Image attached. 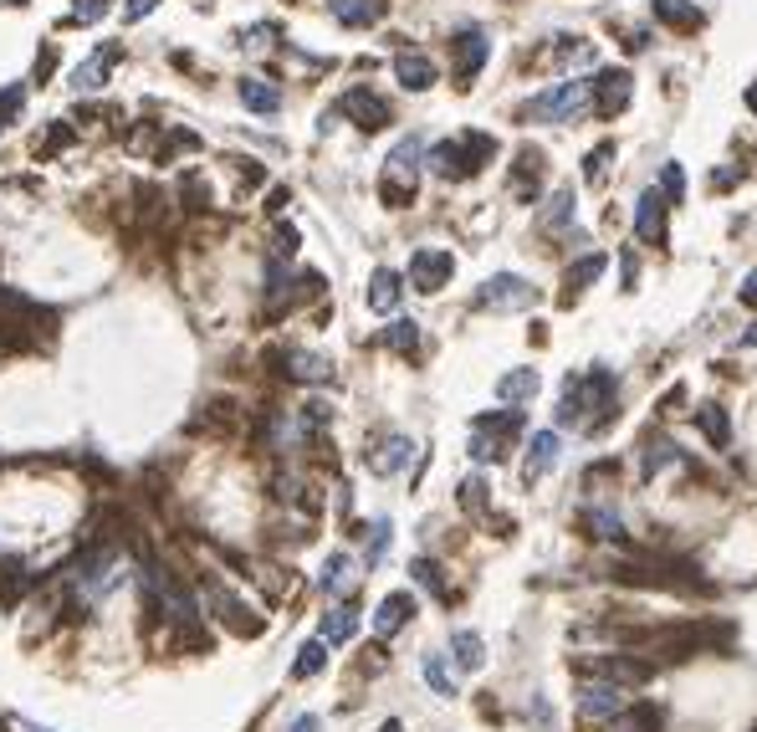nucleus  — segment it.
Returning a JSON list of instances; mask_svg holds the SVG:
<instances>
[{"instance_id": "nucleus-13", "label": "nucleus", "mask_w": 757, "mask_h": 732, "mask_svg": "<svg viewBox=\"0 0 757 732\" xmlns=\"http://www.w3.org/2000/svg\"><path fill=\"white\" fill-rule=\"evenodd\" d=\"M410 615H415V599H410L405 589H399V594H384L379 610H374V630H379V635H399V630L410 625Z\"/></svg>"}, {"instance_id": "nucleus-12", "label": "nucleus", "mask_w": 757, "mask_h": 732, "mask_svg": "<svg viewBox=\"0 0 757 732\" xmlns=\"http://www.w3.org/2000/svg\"><path fill=\"white\" fill-rule=\"evenodd\" d=\"M113 62H118V47L108 41V47H98L93 57H87V62L72 72V88H77V93H98L103 82H108V72H113Z\"/></svg>"}, {"instance_id": "nucleus-31", "label": "nucleus", "mask_w": 757, "mask_h": 732, "mask_svg": "<svg viewBox=\"0 0 757 732\" xmlns=\"http://www.w3.org/2000/svg\"><path fill=\"white\" fill-rule=\"evenodd\" d=\"M384 343H389V349H399V354H410L415 343H420V323H410V318L389 323V328H384Z\"/></svg>"}, {"instance_id": "nucleus-20", "label": "nucleus", "mask_w": 757, "mask_h": 732, "mask_svg": "<svg viewBox=\"0 0 757 732\" xmlns=\"http://www.w3.org/2000/svg\"><path fill=\"white\" fill-rule=\"evenodd\" d=\"M410 456H415V441H410V436H389V441L379 446V456H374V471H379V477H394V471L410 466Z\"/></svg>"}, {"instance_id": "nucleus-46", "label": "nucleus", "mask_w": 757, "mask_h": 732, "mask_svg": "<svg viewBox=\"0 0 757 732\" xmlns=\"http://www.w3.org/2000/svg\"><path fill=\"white\" fill-rule=\"evenodd\" d=\"M379 732H405V722H384Z\"/></svg>"}, {"instance_id": "nucleus-10", "label": "nucleus", "mask_w": 757, "mask_h": 732, "mask_svg": "<svg viewBox=\"0 0 757 732\" xmlns=\"http://www.w3.org/2000/svg\"><path fill=\"white\" fill-rule=\"evenodd\" d=\"M343 113H348L353 123H359V128H369V134H374V128H384V123H389V103H384V98H374L369 88H348V98H343Z\"/></svg>"}, {"instance_id": "nucleus-36", "label": "nucleus", "mask_w": 757, "mask_h": 732, "mask_svg": "<svg viewBox=\"0 0 757 732\" xmlns=\"http://www.w3.org/2000/svg\"><path fill=\"white\" fill-rule=\"evenodd\" d=\"M21 103H26V88H21V82H11V88L0 93V123H11L21 113Z\"/></svg>"}, {"instance_id": "nucleus-48", "label": "nucleus", "mask_w": 757, "mask_h": 732, "mask_svg": "<svg viewBox=\"0 0 757 732\" xmlns=\"http://www.w3.org/2000/svg\"><path fill=\"white\" fill-rule=\"evenodd\" d=\"M16 727H21V732H47V727H26V722H16Z\"/></svg>"}, {"instance_id": "nucleus-23", "label": "nucleus", "mask_w": 757, "mask_h": 732, "mask_svg": "<svg viewBox=\"0 0 757 732\" xmlns=\"http://www.w3.org/2000/svg\"><path fill=\"white\" fill-rule=\"evenodd\" d=\"M451 651H456V661H461L466 671H481V666H486V640H481L476 630H456V635H451Z\"/></svg>"}, {"instance_id": "nucleus-32", "label": "nucleus", "mask_w": 757, "mask_h": 732, "mask_svg": "<svg viewBox=\"0 0 757 732\" xmlns=\"http://www.w3.org/2000/svg\"><path fill=\"white\" fill-rule=\"evenodd\" d=\"M568 205H573V195H568V190H558V195L548 200V210H543V226H548V231H568V221H573V210H568Z\"/></svg>"}, {"instance_id": "nucleus-21", "label": "nucleus", "mask_w": 757, "mask_h": 732, "mask_svg": "<svg viewBox=\"0 0 757 732\" xmlns=\"http://www.w3.org/2000/svg\"><path fill=\"white\" fill-rule=\"evenodd\" d=\"M241 103H246L251 113H277V108H282V93H277L266 77H241Z\"/></svg>"}, {"instance_id": "nucleus-18", "label": "nucleus", "mask_w": 757, "mask_h": 732, "mask_svg": "<svg viewBox=\"0 0 757 732\" xmlns=\"http://www.w3.org/2000/svg\"><path fill=\"white\" fill-rule=\"evenodd\" d=\"M456 52H461V77L471 82L481 67H486V52H492V47H486V31L476 26V31H461L456 36Z\"/></svg>"}, {"instance_id": "nucleus-26", "label": "nucleus", "mask_w": 757, "mask_h": 732, "mask_svg": "<svg viewBox=\"0 0 757 732\" xmlns=\"http://www.w3.org/2000/svg\"><path fill=\"white\" fill-rule=\"evenodd\" d=\"M353 630H359V615H353L348 605H338V610H328V615H323V640H328V645L353 640Z\"/></svg>"}, {"instance_id": "nucleus-15", "label": "nucleus", "mask_w": 757, "mask_h": 732, "mask_svg": "<svg viewBox=\"0 0 757 732\" xmlns=\"http://www.w3.org/2000/svg\"><path fill=\"white\" fill-rule=\"evenodd\" d=\"M394 77L405 82L410 93H425V88H435V62L420 57V52H399L394 57Z\"/></svg>"}, {"instance_id": "nucleus-41", "label": "nucleus", "mask_w": 757, "mask_h": 732, "mask_svg": "<svg viewBox=\"0 0 757 732\" xmlns=\"http://www.w3.org/2000/svg\"><path fill=\"white\" fill-rule=\"evenodd\" d=\"M609 154H614V149L604 144L599 154H589V159H584V175H589V180H604V159H609Z\"/></svg>"}, {"instance_id": "nucleus-35", "label": "nucleus", "mask_w": 757, "mask_h": 732, "mask_svg": "<svg viewBox=\"0 0 757 732\" xmlns=\"http://www.w3.org/2000/svg\"><path fill=\"white\" fill-rule=\"evenodd\" d=\"M655 722H660V712H635V717H625V722H609V732H655Z\"/></svg>"}, {"instance_id": "nucleus-9", "label": "nucleus", "mask_w": 757, "mask_h": 732, "mask_svg": "<svg viewBox=\"0 0 757 732\" xmlns=\"http://www.w3.org/2000/svg\"><path fill=\"white\" fill-rule=\"evenodd\" d=\"M665 190H645L640 195V205H635V236L645 241V246H665Z\"/></svg>"}, {"instance_id": "nucleus-42", "label": "nucleus", "mask_w": 757, "mask_h": 732, "mask_svg": "<svg viewBox=\"0 0 757 732\" xmlns=\"http://www.w3.org/2000/svg\"><path fill=\"white\" fill-rule=\"evenodd\" d=\"M154 6H159V0H128V6H123V21H144Z\"/></svg>"}, {"instance_id": "nucleus-49", "label": "nucleus", "mask_w": 757, "mask_h": 732, "mask_svg": "<svg viewBox=\"0 0 757 732\" xmlns=\"http://www.w3.org/2000/svg\"><path fill=\"white\" fill-rule=\"evenodd\" d=\"M6 6H26V0H6Z\"/></svg>"}, {"instance_id": "nucleus-40", "label": "nucleus", "mask_w": 757, "mask_h": 732, "mask_svg": "<svg viewBox=\"0 0 757 732\" xmlns=\"http://www.w3.org/2000/svg\"><path fill=\"white\" fill-rule=\"evenodd\" d=\"M389 548V523H374V543H369V564H379Z\"/></svg>"}, {"instance_id": "nucleus-34", "label": "nucleus", "mask_w": 757, "mask_h": 732, "mask_svg": "<svg viewBox=\"0 0 757 732\" xmlns=\"http://www.w3.org/2000/svg\"><path fill=\"white\" fill-rule=\"evenodd\" d=\"M410 574H415V584H425V589H435V594H445V579H440V564H430V558H415V564H410Z\"/></svg>"}, {"instance_id": "nucleus-2", "label": "nucleus", "mask_w": 757, "mask_h": 732, "mask_svg": "<svg viewBox=\"0 0 757 732\" xmlns=\"http://www.w3.org/2000/svg\"><path fill=\"white\" fill-rule=\"evenodd\" d=\"M594 103V82H558V88H548V93H538L527 103V118L532 123H568L578 108H589Z\"/></svg>"}, {"instance_id": "nucleus-4", "label": "nucleus", "mask_w": 757, "mask_h": 732, "mask_svg": "<svg viewBox=\"0 0 757 732\" xmlns=\"http://www.w3.org/2000/svg\"><path fill=\"white\" fill-rule=\"evenodd\" d=\"M476 441H471V456L476 461H502L507 446L517 441L522 430V410H497V415H476Z\"/></svg>"}, {"instance_id": "nucleus-39", "label": "nucleus", "mask_w": 757, "mask_h": 732, "mask_svg": "<svg viewBox=\"0 0 757 732\" xmlns=\"http://www.w3.org/2000/svg\"><path fill=\"white\" fill-rule=\"evenodd\" d=\"M461 502H466V507H486V482H481V477H471V482L461 487Z\"/></svg>"}, {"instance_id": "nucleus-17", "label": "nucleus", "mask_w": 757, "mask_h": 732, "mask_svg": "<svg viewBox=\"0 0 757 732\" xmlns=\"http://www.w3.org/2000/svg\"><path fill=\"white\" fill-rule=\"evenodd\" d=\"M384 11H389V0H333V16L343 26H374V21H384Z\"/></svg>"}, {"instance_id": "nucleus-30", "label": "nucleus", "mask_w": 757, "mask_h": 732, "mask_svg": "<svg viewBox=\"0 0 757 732\" xmlns=\"http://www.w3.org/2000/svg\"><path fill=\"white\" fill-rule=\"evenodd\" d=\"M420 676L435 686V697H456V676H451V666H445V656H425Z\"/></svg>"}, {"instance_id": "nucleus-11", "label": "nucleus", "mask_w": 757, "mask_h": 732, "mask_svg": "<svg viewBox=\"0 0 757 732\" xmlns=\"http://www.w3.org/2000/svg\"><path fill=\"white\" fill-rule=\"evenodd\" d=\"M594 676H604V681H614V686H640V681L655 676V666H650V661H635V656H604V661H594Z\"/></svg>"}, {"instance_id": "nucleus-37", "label": "nucleus", "mask_w": 757, "mask_h": 732, "mask_svg": "<svg viewBox=\"0 0 757 732\" xmlns=\"http://www.w3.org/2000/svg\"><path fill=\"white\" fill-rule=\"evenodd\" d=\"M108 11V0H77V6H72V21H82V26H93L98 16Z\"/></svg>"}, {"instance_id": "nucleus-7", "label": "nucleus", "mask_w": 757, "mask_h": 732, "mask_svg": "<svg viewBox=\"0 0 757 732\" xmlns=\"http://www.w3.org/2000/svg\"><path fill=\"white\" fill-rule=\"evenodd\" d=\"M538 303V287L522 277H492L476 292V308H532Z\"/></svg>"}, {"instance_id": "nucleus-27", "label": "nucleus", "mask_w": 757, "mask_h": 732, "mask_svg": "<svg viewBox=\"0 0 757 732\" xmlns=\"http://www.w3.org/2000/svg\"><path fill=\"white\" fill-rule=\"evenodd\" d=\"M323 666H328V640H307L302 651H297V661H292V676L307 681V676H318Z\"/></svg>"}, {"instance_id": "nucleus-24", "label": "nucleus", "mask_w": 757, "mask_h": 732, "mask_svg": "<svg viewBox=\"0 0 757 732\" xmlns=\"http://www.w3.org/2000/svg\"><path fill=\"white\" fill-rule=\"evenodd\" d=\"M287 374H292V379H313V384H323V379L333 374V364H328L323 354H302V349H292V354H287Z\"/></svg>"}, {"instance_id": "nucleus-5", "label": "nucleus", "mask_w": 757, "mask_h": 732, "mask_svg": "<svg viewBox=\"0 0 757 732\" xmlns=\"http://www.w3.org/2000/svg\"><path fill=\"white\" fill-rule=\"evenodd\" d=\"M630 707V697H625V686H614V681H578V712L584 717H599V722H614L619 712Z\"/></svg>"}, {"instance_id": "nucleus-1", "label": "nucleus", "mask_w": 757, "mask_h": 732, "mask_svg": "<svg viewBox=\"0 0 757 732\" xmlns=\"http://www.w3.org/2000/svg\"><path fill=\"white\" fill-rule=\"evenodd\" d=\"M486 154H492V139L486 134H461V139H445V144L430 149V169L445 180H466L481 169L476 159H486Z\"/></svg>"}, {"instance_id": "nucleus-28", "label": "nucleus", "mask_w": 757, "mask_h": 732, "mask_svg": "<svg viewBox=\"0 0 757 732\" xmlns=\"http://www.w3.org/2000/svg\"><path fill=\"white\" fill-rule=\"evenodd\" d=\"M655 16H660L665 26H681V31L701 26V11L691 6V0H655Z\"/></svg>"}, {"instance_id": "nucleus-19", "label": "nucleus", "mask_w": 757, "mask_h": 732, "mask_svg": "<svg viewBox=\"0 0 757 732\" xmlns=\"http://www.w3.org/2000/svg\"><path fill=\"white\" fill-rule=\"evenodd\" d=\"M399 292H405V287H399V272L379 267V272L369 277V308H374V313H394V308H399Z\"/></svg>"}, {"instance_id": "nucleus-22", "label": "nucleus", "mask_w": 757, "mask_h": 732, "mask_svg": "<svg viewBox=\"0 0 757 732\" xmlns=\"http://www.w3.org/2000/svg\"><path fill=\"white\" fill-rule=\"evenodd\" d=\"M604 262H609V256H604V251H589V256H578V262L568 267V277H563V287H568V292H584L589 282H599V272H604Z\"/></svg>"}, {"instance_id": "nucleus-25", "label": "nucleus", "mask_w": 757, "mask_h": 732, "mask_svg": "<svg viewBox=\"0 0 757 732\" xmlns=\"http://www.w3.org/2000/svg\"><path fill=\"white\" fill-rule=\"evenodd\" d=\"M497 395L502 400H532V395H538V374H532V369H512V374H502L497 379Z\"/></svg>"}, {"instance_id": "nucleus-8", "label": "nucleus", "mask_w": 757, "mask_h": 732, "mask_svg": "<svg viewBox=\"0 0 757 732\" xmlns=\"http://www.w3.org/2000/svg\"><path fill=\"white\" fill-rule=\"evenodd\" d=\"M630 93H635L630 72H619V67L599 72V82H594V113H599V118H614V113H625Z\"/></svg>"}, {"instance_id": "nucleus-14", "label": "nucleus", "mask_w": 757, "mask_h": 732, "mask_svg": "<svg viewBox=\"0 0 757 732\" xmlns=\"http://www.w3.org/2000/svg\"><path fill=\"white\" fill-rule=\"evenodd\" d=\"M558 451H563L558 430H538V436L527 441V482H538L543 471H553V466H558Z\"/></svg>"}, {"instance_id": "nucleus-16", "label": "nucleus", "mask_w": 757, "mask_h": 732, "mask_svg": "<svg viewBox=\"0 0 757 732\" xmlns=\"http://www.w3.org/2000/svg\"><path fill=\"white\" fill-rule=\"evenodd\" d=\"M323 594H353V584H359V564H353L348 553H333L323 564Z\"/></svg>"}, {"instance_id": "nucleus-45", "label": "nucleus", "mask_w": 757, "mask_h": 732, "mask_svg": "<svg viewBox=\"0 0 757 732\" xmlns=\"http://www.w3.org/2000/svg\"><path fill=\"white\" fill-rule=\"evenodd\" d=\"M747 108L757 113V82H752V88H747Z\"/></svg>"}, {"instance_id": "nucleus-33", "label": "nucleus", "mask_w": 757, "mask_h": 732, "mask_svg": "<svg viewBox=\"0 0 757 732\" xmlns=\"http://www.w3.org/2000/svg\"><path fill=\"white\" fill-rule=\"evenodd\" d=\"M589 528H594L599 538H609V543H619V538H625V523H619L609 507H594V512H589Z\"/></svg>"}, {"instance_id": "nucleus-6", "label": "nucleus", "mask_w": 757, "mask_h": 732, "mask_svg": "<svg viewBox=\"0 0 757 732\" xmlns=\"http://www.w3.org/2000/svg\"><path fill=\"white\" fill-rule=\"evenodd\" d=\"M451 272H456V262H451V251H440V246H425V251L410 256V282H415V292H425V297L451 282Z\"/></svg>"}, {"instance_id": "nucleus-47", "label": "nucleus", "mask_w": 757, "mask_h": 732, "mask_svg": "<svg viewBox=\"0 0 757 732\" xmlns=\"http://www.w3.org/2000/svg\"><path fill=\"white\" fill-rule=\"evenodd\" d=\"M742 343H757V323H752V328H747V333H742Z\"/></svg>"}, {"instance_id": "nucleus-44", "label": "nucleus", "mask_w": 757, "mask_h": 732, "mask_svg": "<svg viewBox=\"0 0 757 732\" xmlns=\"http://www.w3.org/2000/svg\"><path fill=\"white\" fill-rule=\"evenodd\" d=\"M292 732H318V717H297V722H292Z\"/></svg>"}, {"instance_id": "nucleus-43", "label": "nucleus", "mask_w": 757, "mask_h": 732, "mask_svg": "<svg viewBox=\"0 0 757 732\" xmlns=\"http://www.w3.org/2000/svg\"><path fill=\"white\" fill-rule=\"evenodd\" d=\"M742 303L757 308V272H747V282H742Z\"/></svg>"}, {"instance_id": "nucleus-3", "label": "nucleus", "mask_w": 757, "mask_h": 732, "mask_svg": "<svg viewBox=\"0 0 757 732\" xmlns=\"http://www.w3.org/2000/svg\"><path fill=\"white\" fill-rule=\"evenodd\" d=\"M420 180V139H399L394 154L384 159V200L389 205H410Z\"/></svg>"}, {"instance_id": "nucleus-38", "label": "nucleus", "mask_w": 757, "mask_h": 732, "mask_svg": "<svg viewBox=\"0 0 757 732\" xmlns=\"http://www.w3.org/2000/svg\"><path fill=\"white\" fill-rule=\"evenodd\" d=\"M660 190L671 195V200H681V190H686V175H681V164H665V175H660Z\"/></svg>"}, {"instance_id": "nucleus-29", "label": "nucleus", "mask_w": 757, "mask_h": 732, "mask_svg": "<svg viewBox=\"0 0 757 732\" xmlns=\"http://www.w3.org/2000/svg\"><path fill=\"white\" fill-rule=\"evenodd\" d=\"M701 430H706V441L717 446V451L732 441V420H727V410H722V405H701Z\"/></svg>"}]
</instances>
